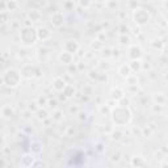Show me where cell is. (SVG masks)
<instances>
[{
  "label": "cell",
  "mask_w": 168,
  "mask_h": 168,
  "mask_svg": "<svg viewBox=\"0 0 168 168\" xmlns=\"http://www.w3.org/2000/svg\"><path fill=\"white\" fill-rule=\"evenodd\" d=\"M164 78H165V80H168V72H165V75H164Z\"/></svg>",
  "instance_id": "25"
},
{
  "label": "cell",
  "mask_w": 168,
  "mask_h": 168,
  "mask_svg": "<svg viewBox=\"0 0 168 168\" xmlns=\"http://www.w3.org/2000/svg\"><path fill=\"white\" fill-rule=\"evenodd\" d=\"M13 109L11 108L9 105H4L3 108H2V116L4 117V118H11L12 116H13Z\"/></svg>",
  "instance_id": "12"
},
{
  "label": "cell",
  "mask_w": 168,
  "mask_h": 168,
  "mask_svg": "<svg viewBox=\"0 0 168 168\" xmlns=\"http://www.w3.org/2000/svg\"><path fill=\"white\" fill-rule=\"evenodd\" d=\"M63 93L66 95L67 99H71L74 95H75V88H74L72 85H66V88H64Z\"/></svg>",
  "instance_id": "15"
},
{
  "label": "cell",
  "mask_w": 168,
  "mask_h": 168,
  "mask_svg": "<svg viewBox=\"0 0 168 168\" xmlns=\"http://www.w3.org/2000/svg\"><path fill=\"white\" fill-rule=\"evenodd\" d=\"M134 20L138 25H146L150 21V15L145 9H135L134 12Z\"/></svg>",
  "instance_id": "4"
},
{
  "label": "cell",
  "mask_w": 168,
  "mask_h": 168,
  "mask_svg": "<svg viewBox=\"0 0 168 168\" xmlns=\"http://www.w3.org/2000/svg\"><path fill=\"white\" fill-rule=\"evenodd\" d=\"M63 112L57 109L54 113H53V121H55V122H60V121H63Z\"/></svg>",
  "instance_id": "16"
},
{
  "label": "cell",
  "mask_w": 168,
  "mask_h": 168,
  "mask_svg": "<svg viewBox=\"0 0 168 168\" xmlns=\"http://www.w3.org/2000/svg\"><path fill=\"white\" fill-rule=\"evenodd\" d=\"M7 5H8V9L9 11H15L17 8V3L15 2V0H11V2L7 3Z\"/></svg>",
  "instance_id": "21"
},
{
  "label": "cell",
  "mask_w": 168,
  "mask_h": 168,
  "mask_svg": "<svg viewBox=\"0 0 168 168\" xmlns=\"http://www.w3.org/2000/svg\"><path fill=\"white\" fill-rule=\"evenodd\" d=\"M133 71H131V69H130V66L129 64H122L120 67V70H118V74H121L122 76H125V78H127V76H130V74H131Z\"/></svg>",
  "instance_id": "13"
},
{
  "label": "cell",
  "mask_w": 168,
  "mask_h": 168,
  "mask_svg": "<svg viewBox=\"0 0 168 168\" xmlns=\"http://www.w3.org/2000/svg\"><path fill=\"white\" fill-rule=\"evenodd\" d=\"M120 41H121V45H129L130 43V38L125 36V34H121L120 36Z\"/></svg>",
  "instance_id": "20"
},
{
  "label": "cell",
  "mask_w": 168,
  "mask_h": 168,
  "mask_svg": "<svg viewBox=\"0 0 168 168\" xmlns=\"http://www.w3.org/2000/svg\"><path fill=\"white\" fill-rule=\"evenodd\" d=\"M66 85H67V84H66V82H64V79L60 78V76L55 78L54 82H53V88H54L57 92H63L64 88H66Z\"/></svg>",
  "instance_id": "7"
},
{
  "label": "cell",
  "mask_w": 168,
  "mask_h": 168,
  "mask_svg": "<svg viewBox=\"0 0 168 168\" xmlns=\"http://www.w3.org/2000/svg\"><path fill=\"white\" fill-rule=\"evenodd\" d=\"M80 5L84 7V8H88V7L91 5V0H80Z\"/></svg>",
  "instance_id": "23"
},
{
  "label": "cell",
  "mask_w": 168,
  "mask_h": 168,
  "mask_svg": "<svg viewBox=\"0 0 168 168\" xmlns=\"http://www.w3.org/2000/svg\"><path fill=\"white\" fill-rule=\"evenodd\" d=\"M21 71H18L16 69H9L7 70L3 76H2V82L4 85L9 87V88H15V87H17L20 84V82H21Z\"/></svg>",
  "instance_id": "1"
},
{
  "label": "cell",
  "mask_w": 168,
  "mask_h": 168,
  "mask_svg": "<svg viewBox=\"0 0 168 168\" xmlns=\"http://www.w3.org/2000/svg\"><path fill=\"white\" fill-rule=\"evenodd\" d=\"M37 117L39 118V120H45V118H48V112H46L45 109H39V110H37Z\"/></svg>",
  "instance_id": "19"
},
{
  "label": "cell",
  "mask_w": 168,
  "mask_h": 168,
  "mask_svg": "<svg viewBox=\"0 0 168 168\" xmlns=\"http://www.w3.org/2000/svg\"><path fill=\"white\" fill-rule=\"evenodd\" d=\"M37 36H38L39 41H46V39L50 38L51 32H50L48 28H39V29L37 30Z\"/></svg>",
  "instance_id": "10"
},
{
  "label": "cell",
  "mask_w": 168,
  "mask_h": 168,
  "mask_svg": "<svg viewBox=\"0 0 168 168\" xmlns=\"http://www.w3.org/2000/svg\"><path fill=\"white\" fill-rule=\"evenodd\" d=\"M129 66H130L131 71H139L140 69H142V63L139 62V59H135V60H133V62H131Z\"/></svg>",
  "instance_id": "18"
},
{
  "label": "cell",
  "mask_w": 168,
  "mask_h": 168,
  "mask_svg": "<svg viewBox=\"0 0 168 168\" xmlns=\"http://www.w3.org/2000/svg\"><path fill=\"white\" fill-rule=\"evenodd\" d=\"M37 103H38V106H45V105H48V99L41 96L37 100Z\"/></svg>",
  "instance_id": "22"
},
{
  "label": "cell",
  "mask_w": 168,
  "mask_h": 168,
  "mask_svg": "<svg viewBox=\"0 0 168 168\" xmlns=\"http://www.w3.org/2000/svg\"><path fill=\"white\" fill-rule=\"evenodd\" d=\"M78 50H79V45H78L76 41H72V39H70V41H67V42L64 43V51L71 53L72 55L75 54Z\"/></svg>",
  "instance_id": "8"
},
{
  "label": "cell",
  "mask_w": 168,
  "mask_h": 168,
  "mask_svg": "<svg viewBox=\"0 0 168 168\" xmlns=\"http://www.w3.org/2000/svg\"><path fill=\"white\" fill-rule=\"evenodd\" d=\"M97 3H103V2H105V0H96Z\"/></svg>",
  "instance_id": "26"
},
{
  "label": "cell",
  "mask_w": 168,
  "mask_h": 168,
  "mask_svg": "<svg viewBox=\"0 0 168 168\" xmlns=\"http://www.w3.org/2000/svg\"><path fill=\"white\" fill-rule=\"evenodd\" d=\"M59 60L64 64H71L72 63V54L69 51H62L59 54Z\"/></svg>",
  "instance_id": "11"
},
{
  "label": "cell",
  "mask_w": 168,
  "mask_h": 168,
  "mask_svg": "<svg viewBox=\"0 0 168 168\" xmlns=\"http://www.w3.org/2000/svg\"><path fill=\"white\" fill-rule=\"evenodd\" d=\"M78 116H79V120L80 121H83V120H87V117H88V113H87V112H79Z\"/></svg>",
  "instance_id": "24"
},
{
  "label": "cell",
  "mask_w": 168,
  "mask_h": 168,
  "mask_svg": "<svg viewBox=\"0 0 168 168\" xmlns=\"http://www.w3.org/2000/svg\"><path fill=\"white\" fill-rule=\"evenodd\" d=\"M164 5H165V8H168V2H165V4H164Z\"/></svg>",
  "instance_id": "27"
},
{
  "label": "cell",
  "mask_w": 168,
  "mask_h": 168,
  "mask_svg": "<svg viewBox=\"0 0 168 168\" xmlns=\"http://www.w3.org/2000/svg\"><path fill=\"white\" fill-rule=\"evenodd\" d=\"M112 99L116 100V101H118V100H121V99H124V91L121 88H114L112 91Z\"/></svg>",
  "instance_id": "14"
},
{
  "label": "cell",
  "mask_w": 168,
  "mask_h": 168,
  "mask_svg": "<svg viewBox=\"0 0 168 168\" xmlns=\"http://www.w3.org/2000/svg\"><path fill=\"white\" fill-rule=\"evenodd\" d=\"M20 38L25 45H33L38 39L37 30H34L33 26H24L20 32Z\"/></svg>",
  "instance_id": "3"
},
{
  "label": "cell",
  "mask_w": 168,
  "mask_h": 168,
  "mask_svg": "<svg viewBox=\"0 0 168 168\" xmlns=\"http://www.w3.org/2000/svg\"><path fill=\"white\" fill-rule=\"evenodd\" d=\"M129 57L133 60L139 59L140 57H142V50H140L139 46H131V48L129 49Z\"/></svg>",
  "instance_id": "9"
},
{
  "label": "cell",
  "mask_w": 168,
  "mask_h": 168,
  "mask_svg": "<svg viewBox=\"0 0 168 168\" xmlns=\"http://www.w3.org/2000/svg\"><path fill=\"white\" fill-rule=\"evenodd\" d=\"M51 25L54 26V28H60L63 24H64V16L62 15L60 12H55V13H53V16H51Z\"/></svg>",
  "instance_id": "6"
},
{
  "label": "cell",
  "mask_w": 168,
  "mask_h": 168,
  "mask_svg": "<svg viewBox=\"0 0 168 168\" xmlns=\"http://www.w3.org/2000/svg\"><path fill=\"white\" fill-rule=\"evenodd\" d=\"M112 118H113L114 124L126 125V124H129V121L131 118V113L125 106H117V108H114L112 110Z\"/></svg>",
  "instance_id": "2"
},
{
  "label": "cell",
  "mask_w": 168,
  "mask_h": 168,
  "mask_svg": "<svg viewBox=\"0 0 168 168\" xmlns=\"http://www.w3.org/2000/svg\"><path fill=\"white\" fill-rule=\"evenodd\" d=\"M20 71H21V75L24 78H26V79H32V78L37 76L36 75V74H37V69H36V67H33L32 64H25L23 67V70H20Z\"/></svg>",
  "instance_id": "5"
},
{
  "label": "cell",
  "mask_w": 168,
  "mask_h": 168,
  "mask_svg": "<svg viewBox=\"0 0 168 168\" xmlns=\"http://www.w3.org/2000/svg\"><path fill=\"white\" fill-rule=\"evenodd\" d=\"M154 101L158 103V105H162L165 103V96L163 95V93H155V96H154Z\"/></svg>",
  "instance_id": "17"
}]
</instances>
